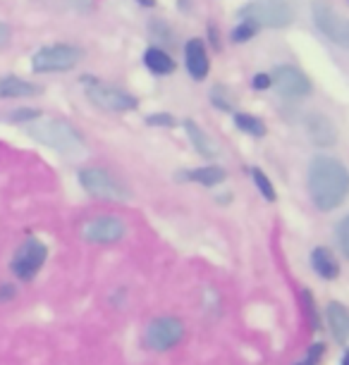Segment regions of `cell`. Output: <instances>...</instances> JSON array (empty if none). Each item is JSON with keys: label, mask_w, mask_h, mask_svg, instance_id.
<instances>
[{"label": "cell", "mask_w": 349, "mask_h": 365, "mask_svg": "<svg viewBox=\"0 0 349 365\" xmlns=\"http://www.w3.org/2000/svg\"><path fill=\"white\" fill-rule=\"evenodd\" d=\"M251 84H254L256 91H265V88H270L273 79H270V74H256V77H254V81H251Z\"/></svg>", "instance_id": "d4e9b609"}, {"label": "cell", "mask_w": 349, "mask_h": 365, "mask_svg": "<svg viewBox=\"0 0 349 365\" xmlns=\"http://www.w3.org/2000/svg\"><path fill=\"white\" fill-rule=\"evenodd\" d=\"M8 43H10V26L0 22V48L8 46Z\"/></svg>", "instance_id": "83f0119b"}, {"label": "cell", "mask_w": 349, "mask_h": 365, "mask_svg": "<svg viewBox=\"0 0 349 365\" xmlns=\"http://www.w3.org/2000/svg\"><path fill=\"white\" fill-rule=\"evenodd\" d=\"M342 365H349V351L345 354V361H342Z\"/></svg>", "instance_id": "4dcf8cb0"}, {"label": "cell", "mask_w": 349, "mask_h": 365, "mask_svg": "<svg viewBox=\"0 0 349 365\" xmlns=\"http://www.w3.org/2000/svg\"><path fill=\"white\" fill-rule=\"evenodd\" d=\"M86 96L96 108L108 110V113H127V110L136 108L134 96H129V93L120 91V88H113V86L91 84L86 88Z\"/></svg>", "instance_id": "9c48e42d"}, {"label": "cell", "mask_w": 349, "mask_h": 365, "mask_svg": "<svg viewBox=\"0 0 349 365\" xmlns=\"http://www.w3.org/2000/svg\"><path fill=\"white\" fill-rule=\"evenodd\" d=\"M36 117H39L36 110H22V113L10 115V120L12 122H24V120H36Z\"/></svg>", "instance_id": "4316f807"}, {"label": "cell", "mask_w": 349, "mask_h": 365, "mask_svg": "<svg viewBox=\"0 0 349 365\" xmlns=\"http://www.w3.org/2000/svg\"><path fill=\"white\" fill-rule=\"evenodd\" d=\"M306 134L309 139L320 148H328L338 141V129H335V122L323 113H311L306 115Z\"/></svg>", "instance_id": "7c38bea8"}, {"label": "cell", "mask_w": 349, "mask_h": 365, "mask_svg": "<svg viewBox=\"0 0 349 365\" xmlns=\"http://www.w3.org/2000/svg\"><path fill=\"white\" fill-rule=\"evenodd\" d=\"M12 296H15V287H8V284L0 287V301H10Z\"/></svg>", "instance_id": "f1b7e54d"}, {"label": "cell", "mask_w": 349, "mask_h": 365, "mask_svg": "<svg viewBox=\"0 0 349 365\" xmlns=\"http://www.w3.org/2000/svg\"><path fill=\"white\" fill-rule=\"evenodd\" d=\"M311 267L318 272V277H323V279H335L340 274L338 260H335L333 251H328L325 246H318V249H313V253H311Z\"/></svg>", "instance_id": "9a60e30c"}, {"label": "cell", "mask_w": 349, "mask_h": 365, "mask_svg": "<svg viewBox=\"0 0 349 365\" xmlns=\"http://www.w3.org/2000/svg\"><path fill=\"white\" fill-rule=\"evenodd\" d=\"M239 17L246 22H254L256 26H270V29H283L290 26L294 19V12L285 0H263V3H249L244 5Z\"/></svg>", "instance_id": "3957f363"}, {"label": "cell", "mask_w": 349, "mask_h": 365, "mask_svg": "<svg viewBox=\"0 0 349 365\" xmlns=\"http://www.w3.org/2000/svg\"><path fill=\"white\" fill-rule=\"evenodd\" d=\"M48 258V249L44 241L39 239H26L22 246L17 249V253L12 256V263H10V270L15 272L17 279H24L29 282L36 277V272L44 267Z\"/></svg>", "instance_id": "8992f818"}, {"label": "cell", "mask_w": 349, "mask_h": 365, "mask_svg": "<svg viewBox=\"0 0 349 365\" xmlns=\"http://www.w3.org/2000/svg\"><path fill=\"white\" fill-rule=\"evenodd\" d=\"M81 60V51L67 43H56L41 48L31 58L34 72H67Z\"/></svg>", "instance_id": "5b68a950"}, {"label": "cell", "mask_w": 349, "mask_h": 365, "mask_svg": "<svg viewBox=\"0 0 349 365\" xmlns=\"http://www.w3.org/2000/svg\"><path fill=\"white\" fill-rule=\"evenodd\" d=\"M311 12H313V22H316V26L328 38L349 48V19L340 17L325 0H316L311 5Z\"/></svg>", "instance_id": "52a82bcc"}, {"label": "cell", "mask_w": 349, "mask_h": 365, "mask_svg": "<svg viewBox=\"0 0 349 365\" xmlns=\"http://www.w3.org/2000/svg\"><path fill=\"white\" fill-rule=\"evenodd\" d=\"M309 191L318 210H335L349 196V170L338 158L318 155L309 168Z\"/></svg>", "instance_id": "6da1fadb"}, {"label": "cell", "mask_w": 349, "mask_h": 365, "mask_svg": "<svg viewBox=\"0 0 349 365\" xmlns=\"http://www.w3.org/2000/svg\"><path fill=\"white\" fill-rule=\"evenodd\" d=\"M26 132H29L31 139H36L44 143V146L58 150V153H65V155L79 153L81 146H84V141L74 132V127L60 120H46V122H39V125H29Z\"/></svg>", "instance_id": "7a4b0ae2"}, {"label": "cell", "mask_w": 349, "mask_h": 365, "mask_svg": "<svg viewBox=\"0 0 349 365\" xmlns=\"http://www.w3.org/2000/svg\"><path fill=\"white\" fill-rule=\"evenodd\" d=\"M143 63L153 74H173L175 72V60L170 58L166 51L161 48H148L146 55H143Z\"/></svg>", "instance_id": "ac0fdd59"}, {"label": "cell", "mask_w": 349, "mask_h": 365, "mask_svg": "<svg viewBox=\"0 0 349 365\" xmlns=\"http://www.w3.org/2000/svg\"><path fill=\"white\" fill-rule=\"evenodd\" d=\"M225 170L218 168V165H206V168H198L189 175V179H194V182L203 184V187H218L221 182H225Z\"/></svg>", "instance_id": "d6986e66"}, {"label": "cell", "mask_w": 349, "mask_h": 365, "mask_svg": "<svg viewBox=\"0 0 349 365\" xmlns=\"http://www.w3.org/2000/svg\"><path fill=\"white\" fill-rule=\"evenodd\" d=\"M338 244H340L342 256L349 260V215L345 220H340V225H338Z\"/></svg>", "instance_id": "7402d4cb"}, {"label": "cell", "mask_w": 349, "mask_h": 365, "mask_svg": "<svg viewBox=\"0 0 349 365\" xmlns=\"http://www.w3.org/2000/svg\"><path fill=\"white\" fill-rule=\"evenodd\" d=\"M125 232H127L125 222L115 215L93 217L81 227V237H84L88 244H113V241L125 237Z\"/></svg>", "instance_id": "ba28073f"}, {"label": "cell", "mask_w": 349, "mask_h": 365, "mask_svg": "<svg viewBox=\"0 0 349 365\" xmlns=\"http://www.w3.org/2000/svg\"><path fill=\"white\" fill-rule=\"evenodd\" d=\"M325 354V346L320 341H316L313 346L306 351V356L302 358L299 363H294V365H318V361H320V356Z\"/></svg>", "instance_id": "cb8c5ba5"}, {"label": "cell", "mask_w": 349, "mask_h": 365, "mask_svg": "<svg viewBox=\"0 0 349 365\" xmlns=\"http://www.w3.org/2000/svg\"><path fill=\"white\" fill-rule=\"evenodd\" d=\"M148 125L175 127V117H170V115H151V117H148Z\"/></svg>", "instance_id": "484cf974"}, {"label": "cell", "mask_w": 349, "mask_h": 365, "mask_svg": "<svg viewBox=\"0 0 349 365\" xmlns=\"http://www.w3.org/2000/svg\"><path fill=\"white\" fill-rule=\"evenodd\" d=\"M325 320H328V327H330L335 339L338 341L349 339V308L345 306V303H340V301L328 303Z\"/></svg>", "instance_id": "4fadbf2b"}, {"label": "cell", "mask_w": 349, "mask_h": 365, "mask_svg": "<svg viewBox=\"0 0 349 365\" xmlns=\"http://www.w3.org/2000/svg\"><path fill=\"white\" fill-rule=\"evenodd\" d=\"M41 88L36 84L19 79V77H5L0 79V98H29V96H39Z\"/></svg>", "instance_id": "2e32d148"}, {"label": "cell", "mask_w": 349, "mask_h": 365, "mask_svg": "<svg viewBox=\"0 0 349 365\" xmlns=\"http://www.w3.org/2000/svg\"><path fill=\"white\" fill-rule=\"evenodd\" d=\"M251 177H254V184L258 187V191L263 194L265 201H275V187L270 184V179L265 177L261 170H251Z\"/></svg>", "instance_id": "44dd1931"}, {"label": "cell", "mask_w": 349, "mask_h": 365, "mask_svg": "<svg viewBox=\"0 0 349 365\" xmlns=\"http://www.w3.org/2000/svg\"><path fill=\"white\" fill-rule=\"evenodd\" d=\"M79 184L84 187V191H88V194L96 196V198H122L125 196V189H122L120 184L101 168L81 170L79 172Z\"/></svg>", "instance_id": "8fae6325"}, {"label": "cell", "mask_w": 349, "mask_h": 365, "mask_svg": "<svg viewBox=\"0 0 349 365\" xmlns=\"http://www.w3.org/2000/svg\"><path fill=\"white\" fill-rule=\"evenodd\" d=\"M139 3H141V5H146V8H153L156 0H139Z\"/></svg>", "instance_id": "f546056e"}, {"label": "cell", "mask_w": 349, "mask_h": 365, "mask_svg": "<svg viewBox=\"0 0 349 365\" xmlns=\"http://www.w3.org/2000/svg\"><path fill=\"white\" fill-rule=\"evenodd\" d=\"M256 31H258V26H256L254 22H246V19H242V24H239V26H235V31H232V38H235L237 43H239V41H246V38H251V36H254Z\"/></svg>", "instance_id": "603a6c76"}, {"label": "cell", "mask_w": 349, "mask_h": 365, "mask_svg": "<svg viewBox=\"0 0 349 365\" xmlns=\"http://www.w3.org/2000/svg\"><path fill=\"white\" fill-rule=\"evenodd\" d=\"M184 55H187V70L194 79H206L208 77V55L206 48L198 38H191L187 48H184Z\"/></svg>", "instance_id": "5bb4252c"}, {"label": "cell", "mask_w": 349, "mask_h": 365, "mask_svg": "<svg viewBox=\"0 0 349 365\" xmlns=\"http://www.w3.org/2000/svg\"><path fill=\"white\" fill-rule=\"evenodd\" d=\"M273 84L283 96L287 98H304V96L311 93V79L306 77L302 70H297V67L292 65H280L275 67V72H273Z\"/></svg>", "instance_id": "30bf717a"}, {"label": "cell", "mask_w": 349, "mask_h": 365, "mask_svg": "<svg viewBox=\"0 0 349 365\" xmlns=\"http://www.w3.org/2000/svg\"><path fill=\"white\" fill-rule=\"evenodd\" d=\"M184 322L173 315L166 318H156L153 322H148L146 332H143V346L151 351H168L177 346L184 339Z\"/></svg>", "instance_id": "277c9868"}, {"label": "cell", "mask_w": 349, "mask_h": 365, "mask_svg": "<svg viewBox=\"0 0 349 365\" xmlns=\"http://www.w3.org/2000/svg\"><path fill=\"white\" fill-rule=\"evenodd\" d=\"M235 125L242 129V132L251 134V136H263L265 134L263 120H258V117H254V115H246V113L235 115Z\"/></svg>", "instance_id": "ffe728a7"}, {"label": "cell", "mask_w": 349, "mask_h": 365, "mask_svg": "<svg viewBox=\"0 0 349 365\" xmlns=\"http://www.w3.org/2000/svg\"><path fill=\"white\" fill-rule=\"evenodd\" d=\"M184 129H187V134H189L191 143H194V148H196L203 158H213V155H218L216 141L211 139V136H208L206 132H203V129L198 127L196 122L187 120V122H184Z\"/></svg>", "instance_id": "e0dca14e"}]
</instances>
